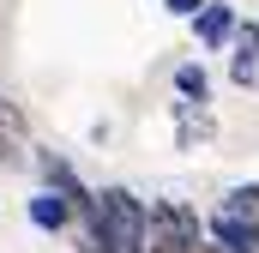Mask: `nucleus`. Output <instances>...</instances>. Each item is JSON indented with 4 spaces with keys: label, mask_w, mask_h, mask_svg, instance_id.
<instances>
[{
    "label": "nucleus",
    "mask_w": 259,
    "mask_h": 253,
    "mask_svg": "<svg viewBox=\"0 0 259 253\" xmlns=\"http://www.w3.org/2000/svg\"><path fill=\"white\" fill-rule=\"evenodd\" d=\"M84 217H91V235L109 253H139V229H145V199H133L127 187H103L84 199Z\"/></svg>",
    "instance_id": "f257e3e1"
},
{
    "label": "nucleus",
    "mask_w": 259,
    "mask_h": 253,
    "mask_svg": "<svg viewBox=\"0 0 259 253\" xmlns=\"http://www.w3.org/2000/svg\"><path fill=\"white\" fill-rule=\"evenodd\" d=\"M139 253H211L205 229L187 205L163 199V205H145V229H139Z\"/></svg>",
    "instance_id": "f03ea898"
},
{
    "label": "nucleus",
    "mask_w": 259,
    "mask_h": 253,
    "mask_svg": "<svg viewBox=\"0 0 259 253\" xmlns=\"http://www.w3.org/2000/svg\"><path fill=\"white\" fill-rule=\"evenodd\" d=\"M205 241H211V253H259V229L229 217V211H211L205 217Z\"/></svg>",
    "instance_id": "7ed1b4c3"
},
{
    "label": "nucleus",
    "mask_w": 259,
    "mask_h": 253,
    "mask_svg": "<svg viewBox=\"0 0 259 253\" xmlns=\"http://www.w3.org/2000/svg\"><path fill=\"white\" fill-rule=\"evenodd\" d=\"M229 43H235V61H229V78H235V85H253V78H259V24H253V18H247V24L235 18Z\"/></svg>",
    "instance_id": "20e7f679"
},
{
    "label": "nucleus",
    "mask_w": 259,
    "mask_h": 253,
    "mask_svg": "<svg viewBox=\"0 0 259 253\" xmlns=\"http://www.w3.org/2000/svg\"><path fill=\"white\" fill-rule=\"evenodd\" d=\"M193 30H199V43H205V49H223V43H229V30H235V6H223V0H199Z\"/></svg>",
    "instance_id": "39448f33"
},
{
    "label": "nucleus",
    "mask_w": 259,
    "mask_h": 253,
    "mask_svg": "<svg viewBox=\"0 0 259 253\" xmlns=\"http://www.w3.org/2000/svg\"><path fill=\"white\" fill-rule=\"evenodd\" d=\"M30 223H36V229H66V223H72V205H66L55 187H42L30 199Z\"/></svg>",
    "instance_id": "423d86ee"
},
{
    "label": "nucleus",
    "mask_w": 259,
    "mask_h": 253,
    "mask_svg": "<svg viewBox=\"0 0 259 253\" xmlns=\"http://www.w3.org/2000/svg\"><path fill=\"white\" fill-rule=\"evenodd\" d=\"M42 181H49V187L61 193V199H66V205H72V211H84V199H91V193L78 187V175L66 169L61 157H42Z\"/></svg>",
    "instance_id": "0eeeda50"
},
{
    "label": "nucleus",
    "mask_w": 259,
    "mask_h": 253,
    "mask_svg": "<svg viewBox=\"0 0 259 253\" xmlns=\"http://www.w3.org/2000/svg\"><path fill=\"white\" fill-rule=\"evenodd\" d=\"M217 211H229V217H241V223H253V229H259V187L247 181V187L223 193V205H217Z\"/></svg>",
    "instance_id": "6e6552de"
},
{
    "label": "nucleus",
    "mask_w": 259,
    "mask_h": 253,
    "mask_svg": "<svg viewBox=\"0 0 259 253\" xmlns=\"http://www.w3.org/2000/svg\"><path fill=\"white\" fill-rule=\"evenodd\" d=\"M175 91H181L187 103H205V97H211V78H205V66H199V61L175 66Z\"/></svg>",
    "instance_id": "1a4fd4ad"
},
{
    "label": "nucleus",
    "mask_w": 259,
    "mask_h": 253,
    "mask_svg": "<svg viewBox=\"0 0 259 253\" xmlns=\"http://www.w3.org/2000/svg\"><path fill=\"white\" fill-rule=\"evenodd\" d=\"M163 6H169L175 18H193V12H199V0H163Z\"/></svg>",
    "instance_id": "9d476101"
}]
</instances>
